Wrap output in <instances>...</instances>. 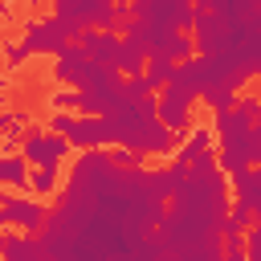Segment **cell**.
I'll list each match as a JSON object with an SVG mask.
<instances>
[{"instance_id": "cell-1", "label": "cell", "mask_w": 261, "mask_h": 261, "mask_svg": "<svg viewBox=\"0 0 261 261\" xmlns=\"http://www.w3.org/2000/svg\"><path fill=\"white\" fill-rule=\"evenodd\" d=\"M216 118H212V130H216V143H220V167L228 171V175H241V171H249V118L237 110V106H228V110H212Z\"/></svg>"}, {"instance_id": "cell-2", "label": "cell", "mask_w": 261, "mask_h": 261, "mask_svg": "<svg viewBox=\"0 0 261 261\" xmlns=\"http://www.w3.org/2000/svg\"><path fill=\"white\" fill-rule=\"evenodd\" d=\"M118 0H53V16L69 29V37H82L90 29H114Z\"/></svg>"}, {"instance_id": "cell-3", "label": "cell", "mask_w": 261, "mask_h": 261, "mask_svg": "<svg viewBox=\"0 0 261 261\" xmlns=\"http://www.w3.org/2000/svg\"><path fill=\"white\" fill-rule=\"evenodd\" d=\"M20 155L37 167H61V159L69 155V139L57 130H29L20 139Z\"/></svg>"}, {"instance_id": "cell-4", "label": "cell", "mask_w": 261, "mask_h": 261, "mask_svg": "<svg viewBox=\"0 0 261 261\" xmlns=\"http://www.w3.org/2000/svg\"><path fill=\"white\" fill-rule=\"evenodd\" d=\"M65 45H69V29H65L57 16H41V20H29V24H24V49H29V53H49V57H57Z\"/></svg>"}, {"instance_id": "cell-5", "label": "cell", "mask_w": 261, "mask_h": 261, "mask_svg": "<svg viewBox=\"0 0 261 261\" xmlns=\"http://www.w3.org/2000/svg\"><path fill=\"white\" fill-rule=\"evenodd\" d=\"M65 139H69V147H82V151L118 143V139H114V122H110V114H77V122L65 130Z\"/></svg>"}, {"instance_id": "cell-6", "label": "cell", "mask_w": 261, "mask_h": 261, "mask_svg": "<svg viewBox=\"0 0 261 261\" xmlns=\"http://www.w3.org/2000/svg\"><path fill=\"white\" fill-rule=\"evenodd\" d=\"M192 102H196V94H188V90H179V86H163V98H159V122L167 126V130H175V135H188L192 130Z\"/></svg>"}, {"instance_id": "cell-7", "label": "cell", "mask_w": 261, "mask_h": 261, "mask_svg": "<svg viewBox=\"0 0 261 261\" xmlns=\"http://www.w3.org/2000/svg\"><path fill=\"white\" fill-rule=\"evenodd\" d=\"M0 212H4V224H8V228L37 232V228L45 224V204H41V200H33V196H4Z\"/></svg>"}, {"instance_id": "cell-8", "label": "cell", "mask_w": 261, "mask_h": 261, "mask_svg": "<svg viewBox=\"0 0 261 261\" xmlns=\"http://www.w3.org/2000/svg\"><path fill=\"white\" fill-rule=\"evenodd\" d=\"M82 49H86L98 65H118L122 37H118L114 29H90V33H82Z\"/></svg>"}, {"instance_id": "cell-9", "label": "cell", "mask_w": 261, "mask_h": 261, "mask_svg": "<svg viewBox=\"0 0 261 261\" xmlns=\"http://www.w3.org/2000/svg\"><path fill=\"white\" fill-rule=\"evenodd\" d=\"M0 257L4 261H41V245L33 241V232H0Z\"/></svg>"}, {"instance_id": "cell-10", "label": "cell", "mask_w": 261, "mask_h": 261, "mask_svg": "<svg viewBox=\"0 0 261 261\" xmlns=\"http://www.w3.org/2000/svg\"><path fill=\"white\" fill-rule=\"evenodd\" d=\"M232 192H237V204H249L253 216L261 220V163L241 171V175H232Z\"/></svg>"}, {"instance_id": "cell-11", "label": "cell", "mask_w": 261, "mask_h": 261, "mask_svg": "<svg viewBox=\"0 0 261 261\" xmlns=\"http://www.w3.org/2000/svg\"><path fill=\"white\" fill-rule=\"evenodd\" d=\"M212 139H216V130H208V126H192V130H188V139H184V147H179V155H175V163L192 167L196 159L212 155Z\"/></svg>"}, {"instance_id": "cell-12", "label": "cell", "mask_w": 261, "mask_h": 261, "mask_svg": "<svg viewBox=\"0 0 261 261\" xmlns=\"http://www.w3.org/2000/svg\"><path fill=\"white\" fill-rule=\"evenodd\" d=\"M29 159L16 151H0V188H29Z\"/></svg>"}, {"instance_id": "cell-13", "label": "cell", "mask_w": 261, "mask_h": 261, "mask_svg": "<svg viewBox=\"0 0 261 261\" xmlns=\"http://www.w3.org/2000/svg\"><path fill=\"white\" fill-rule=\"evenodd\" d=\"M122 77H135V73H147V49L135 41V37H122V49H118V65H114Z\"/></svg>"}, {"instance_id": "cell-14", "label": "cell", "mask_w": 261, "mask_h": 261, "mask_svg": "<svg viewBox=\"0 0 261 261\" xmlns=\"http://www.w3.org/2000/svg\"><path fill=\"white\" fill-rule=\"evenodd\" d=\"M200 12H212V16H232V20H245L257 12L261 0H196Z\"/></svg>"}, {"instance_id": "cell-15", "label": "cell", "mask_w": 261, "mask_h": 261, "mask_svg": "<svg viewBox=\"0 0 261 261\" xmlns=\"http://www.w3.org/2000/svg\"><path fill=\"white\" fill-rule=\"evenodd\" d=\"M175 65H179V61H171V57H147V77H151V86H155V90L171 86Z\"/></svg>"}, {"instance_id": "cell-16", "label": "cell", "mask_w": 261, "mask_h": 261, "mask_svg": "<svg viewBox=\"0 0 261 261\" xmlns=\"http://www.w3.org/2000/svg\"><path fill=\"white\" fill-rule=\"evenodd\" d=\"M57 179H61V167H37L29 175V188H33V196H49L57 188Z\"/></svg>"}, {"instance_id": "cell-17", "label": "cell", "mask_w": 261, "mask_h": 261, "mask_svg": "<svg viewBox=\"0 0 261 261\" xmlns=\"http://www.w3.org/2000/svg\"><path fill=\"white\" fill-rule=\"evenodd\" d=\"M49 110H77L82 114V94L73 86H61V90L49 94Z\"/></svg>"}, {"instance_id": "cell-18", "label": "cell", "mask_w": 261, "mask_h": 261, "mask_svg": "<svg viewBox=\"0 0 261 261\" xmlns=\"http://www.w3.org/2000/svg\"><path fill=\"white\" fill-rule=\"evenodd\" d=\"M122 90H126V98H130V102H135V98H151V94H155V86H151V77H147V73L122 77Z\"/></svg>"}, {"instance_id": "cell-19", "label": "cell", "mask_w": 261, "mask_h": 261, "mask_svg": "<svg viewBox=\"0 0 261 261\" xmlns=\"http://www.w3.org/2000/svg\"><path fill=\"white\" fill-rule=\"evenodd\" d=\"M253 220H257V216H253V208H249V204H232V212L224 216V228H232V232H245Z\"/></svg>"}, {"instance_id": "cell-20", "label": "cell", "mask_w": 261, "mask_h": 261, "mask_svg": "<svg viewBox=\"0 0 261 261\" xmlns=\"http://www.w3.org/2000/svg\"><path fill=\"white\" fill-rule=\"evenodd\" d=\"M245 261H261V220L245 228Z\"/></svg>"}, {"instance_id": "cell-21", "label": "cell", "mask_w": 261, "mask_h": 261, "mask_svg": "<svg viewBox=\"0 0 261 261\" xmlns=\"http://www.w3.org/2000/svg\"><path fill=\"white\" fill-rule=\"evenodd\" d=\"M29 57H33V53L24 49V41H20V45H12V41L4 45V65H8V69H20V65L29 61Z\"/></svg>"}, {"instance_id": "cell-22", "label": "cell", "mask_w": 261, "mask_h": 261, "mask_svg": "<svg viewBox=\"0 0 261 261\" xmlns=\"http://www.w3.org/2000/svg\"><path fill=\"white\" fill-rule=\"evenodd\" d=\"M249 159L261 163V110H257V118H253V126H249Z\"/></svg>"}, {"instance_id": "cell-23", "label": "cell", "mask_w": 261, "mask_h": 261, "mask_svg": "<svg viewBox=\"0 0 261 261\" xmlns=\"http://www.w3.org/2000/svg\"><path fill=\"white\" fill-rule=\"evenodd\" d=\"M16 126H20V114H0V139H4V135L16 139V135H20Z\"/></svg>"}, {"instance_id": "cell-24", "label": "cell", "mask_w": 261, "mask_h": 261, "mask_svg": "<svg viewBox=\"0 0 261 261\" xmlns=\"http://www.w3.org/2000/svg\"><path fill=\"white\" fill-rule=\"evenodd\" d=\"M253 24H257V29H261V4H257V12H253Z\"/></svg>"}, {"instance_id": "cell-25", "label": "cell", "mask_w": 261, "mask_h": 261, "mask_svg": "<svg viewBox=\"0 0 261 261\" xmlns=\"http://www.w3.org/2000/svg\"><path fill=\"white\" fill-rule=\"evenodd\" d=\"M0 228H8V224H4V212H0Z\"/></svg>"}]
</instances>
